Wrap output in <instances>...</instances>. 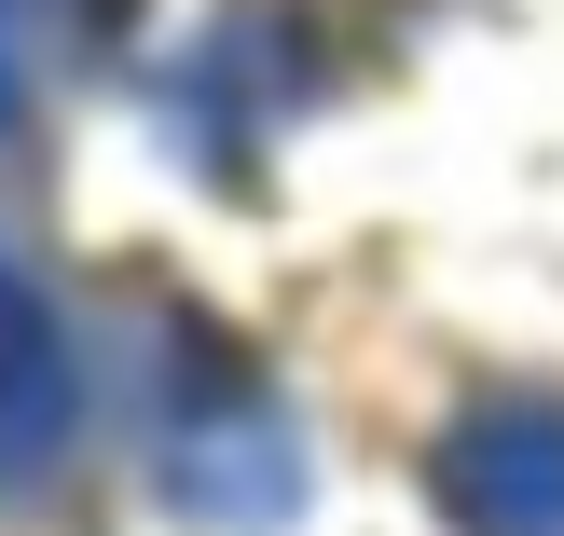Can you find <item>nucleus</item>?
Listing matches in <instances>:
<instances>
[{"label":"nucleus","instance_id":"3","mask_svg":"<svg viewBox=\"0 0 564 536\" xmlns=\"http://www.w3.org/2000/svg\"><path fill=\"white\" fill-rule=\"evenodd\" d=\"M110 28H124V0H0V138H14L42 97H69V83L110 55Z\"/></svg>","mask_w":564,"mask_h":536},{"label":"nucleus","instance_id":"1","mask_svg":"<svg viewBox=\"0 0 564 536\" xmlns=\"http://www.w3.org/2000/svg\"><path fill=\"white\" fill-rule=\"evenodd\" d=\"M441 495L468 536H564V400H482L441 440Z\"/></svg>","mask_w":564,"mask_h":536},{"label":"nucleus","instance_id":"2","mask_svg":"<svg viewBox=\"0 0 564 536\" xmlns=\"http://www.w3.org/2000/svg\"><path fill=\"white\" fill-rule=\"evenodd\" d=\"M55 440H69V330H55V303L0 262V495L42 482Z\"/></svg>","mask_w":564,"mask_h":536}]
</instances>
